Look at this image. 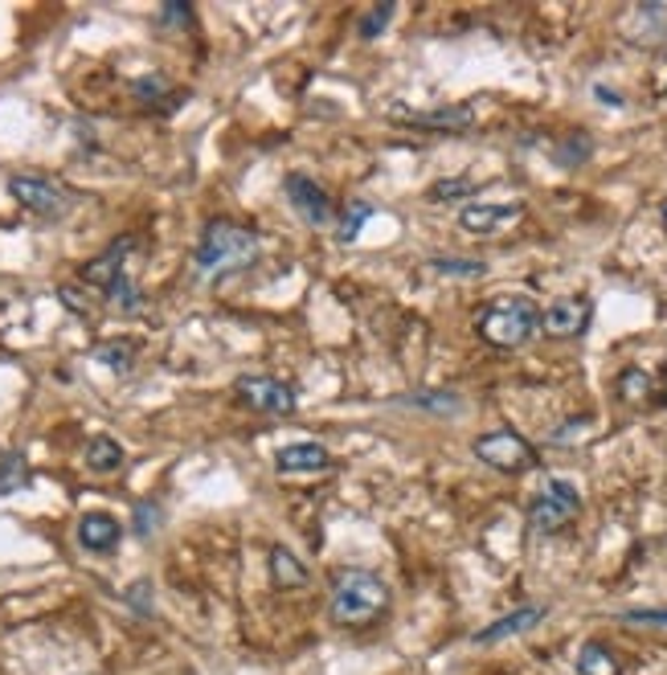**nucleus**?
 <instances>
[{
    "label": "nucleus",
    "mask_w": 667,
    "mask_h": 675,
    "mask_svg": "<svg viewBox=\"0 0 667 675\" xmlns=\"http://www.w3.org/2000/svg\"><path fill=\"white\" fill-rule=\"evenodd\" d=\"M385 606H390V586L373 569H340L332 577L328 610L340 627H369L385 614Z\"/></svg>",
    "instance_id": "1"
},
{
    "label": "nucleus",
    "mask_w": 667,
    "mask_h": 675,
    "mask_svg": "<svg viewBox=\"0 0 667 675\" xmlns=\"http://www.w3.org/2000/svg\"><path fill=\"white\" fill-rule=\"evenodd\" d=\"M254 259H259V238L238 221H209L201 242H197V254H193L201 274L238 271V266H250Z\"/></svg>",
    "instance_id": "2"
},
{
    "label": "nucleus",
    "mask_w": 667,
    "mask_h": 675,
    "mask_svg": "<svg viewBox=\"0 0 667 675\" xmlns=\"http://www.w3.org/2000/svg\"><path fill=\"white\" fill-rule=\"evenodd\" d=\"M537 328H540L537 303L521 300V295H509V300L488 303V307L479 312V319H475V331L492 348H521Z\"/></svg>",
    "instance_id": "3"
},
{
    "label": "nucleus",
    "mask_w": 667,
    "mask_h": 675,
    "mask_svg": "<svg viewBox=\"0 0 667 675\" xmlns=\"http://www.w3.org/2000/svg\"><path fill=\"white\" fill-rule=\"evenodd\" d=\"M471 450L479 455V462H488L492 471H504V475H521L537 467V446L528 443V438H521L516 431L479 434Z\"/></svg>",
    "instance_id": "4"
},
{
    "label": "nucleus",
    "mask_w": 667,
    "mask_h": 675,
    "mask_svg": "<svg viewBox=\"0 0 667 675\" xmlns=\"http://www.w3.org/2000/svg\"><path fill=\"white\" fill-rule=\"evenodd\" d=\"M581 512V496L569 479H549L545 491L528 503V524L537 532H561L569 529V520H578Z\"/></svg>",
    "instance_id": "5"
},
{
    "label": "nucleus",
    "mask_w": 667,
    "mask_h": 675,
    "mask_svg": "<svg viewBox=\"0 0 667 675\" xmlns=\"http://www.w3.org/2000/svg\"><path fill=\"white\" fill-rule=\"evenodd\" d=\"M283 188H287L291 209L299 214V221H304V226H311V230H324V226H332V217H336L332 197H328V193H324V188H319L311 176L291 173L287 181H283Z\"/></svg>",
    "instance_id": "6"
},
{
    "label": "nucleus",
    "mask_w": 667,
    "mask_h": 675,
    "mask_svg": "<svg viewBox=\"0 0 667 675\" xmlns=\"http://www.w3.org/2000/svg\"><path fill=\"white\" fill-rule=\"evenodd\" d=\"M9 193L37 217H62L70 209V193L62 185H54V181H45V176H13Z\"/></svg>",
    "instance_id": "7"
},
{
    "label": "nucleus",
    "mask_w": 667,
    "mask_h": 675,
    "mask_svg": "<svg viewBox=\"0 0 667 675\" xmlns=\"http://www.w3.org/2000/svg\"><path fill=\"white\" fill-rule=\"evenodd\" d=\"M238 398L250 405V410H259V414H278L287 417L295 414V389L287 381H278V377H242L238 381Z\"/></svg>",
    "instance_id": "8"
},
{
    "label": "nucleus",
    "mask_w": 667,
    "mask_h": 675,
    "mask_svg": "<svg viewBox=\"0 0 667 675\" xmlns=\"http://www.w3.org/2000/svg\"><path fill=\"white\" fill-rule=\"evenodd\" d=\"M590 319H594L590 300L566 295V300L549 303V307L540 312V331L553 336V340H573V336H581V331L590 328Z\"/></svg>",
    "instance_id": "9"
},
{
    "label": "nucleus",
    "mask_w": 667,
    "mask_h": 675,
    "mask_svg": "<svg viewBox=\"0 0 667 675\" xmlns=\"http://www.w3.org/2000/svg\"><path fill=\"white\" fill-rule=\"evenodd\" d=\"M626 42L643 45V50H655V45L667 42V9L664 4H635L623 21Z\"/></svg>",
    "instance_id": "10"
},
{
    "label": "nucleus",
    "mask_w": 667,
    "mask_h": 675,
    "mask_svg": "<svg viewBox=\"0 0 667 675\" xmlns=\"http://www.w3.org/2000/svg\"><path fill=\"white\" fill-rule=\"evenodd\" d=\"M131 250H135V238H119V242H111V246H107V250L99 254V259L83 266V279H87V283H95V287L107 291L111 283H116V279H123V274H128Z\"/></svg>",
    "instance_id": "11"
},
{
    "label": "nucleus",
    "mask_w": 667,
    "mask_h": 675,
    "mask_svg": "<svg viewBox=\"0 0 667 675\" xmlns=\"http://www.w3.org/2000/svg\"><path fill=\"white\" fill-rule=\"evenodd\" d=\"M524 205H467L463 214H459V226L467 233H479V238H488V233H500L509 230L512 221H521Z\"/></svg>",
    "instance_id": "12"
},
{
    "label": "nucleus",
    "mask_w": 667,
    "mask_h": 675,
    "mask_svg": "<svg viewBox=\"0 0 667 675\" xmlns=\"http://www.w3.org/2000/svg\"><path fill=\"white\" fill-rule=\"evenodd\" d=\"M275 467H278V475H316V471H328V467H332V455H328V446L324 443H291L278 450Z\"/></svg>",
    "instance_id": "13"
},
{
    "label": "nucleus",
    "mask_w": 667,
    "mask_h": 675,
    "mask_svg": "<svg viewBox=\"0 0 667 675\" xmlns=\"http://www.w3.org/2000/svg\"><path fill=\"white\" fill-rule=\"evenodd\" d=\"M119 536H123V529L107 512H90V516L78 520V545L87 548V553H111L119 545Z\"/></svg>",
    "instance_id": "14"
},
{
    "label": "nucleus",
    "mask_w": 667,
    "mask_h": 675,
    "mask_svg": "<svg viewBox=\"0 0 667 675\" xmlns=\"http://www.w3.org/2000/svg\"><path fill=\"white\" fill-rule=\"evenodd\" d=\"M540 606H521V610H512V614H504V618H495L492 627H483V631L475 634V643L479 646H488V643H504V639H516V634H524V631H533L540 622Z\"/></svg>",
    "instance_id": "15"
},
{
    "label": "nucleus",
    "mask_w": 667,
    "mask_h": 675,
    "mask_svg": "<svg viewBox=\"0 0 667 675\" xmlns=\"http://www.w3.org/2000/svg\"><path fill=\"white\" fill-rule=\"evenodd\" d=\"M135 102L140 107H147V111H173L176 107V90L168 78H160V74H147V78H140L135 83Z\"/></svg>",
    "instance_id": "16"
},
{
    "label": "nucleus",
    "mask_w": 667,
    "mask_h": 675,
    "mask_svg": "<svg viewBox=\"0 0 667 675\" xmlns=\"http://www.w3.org/2000/svg\"><path fill=\"white\" fill-rule=\"evenodd\" d=\"M614 389H619V402L623 405H647L655 398V377L647 369H623Z\"/></svg>",
    "instance_id": "17"
},
{
    "label": "nucleus",
    "mask_w": 667,
    "mask_h": 675,
    "mask_svg": "<svg viewBox=\"0 0 667 675\" xmlns=\"http://www.w3.org/2000/svg\"><path fill=\"white\" fill-rule=\"evenodd\" d=\"M578 675H623V663L606 643H586L578 651Z\"/></svg>",
    "instance_id": "18"
},
{
    "label": "nucleus",
    "mask_w": 667,
    "mask_h": 675,
    "mask_svg": "<svg viewBox=\"0 0 667 675\" xmlns=\"http://www.w3.org/2000/svg\"><path fill=\"white\" fill-rule=\"evenodd\" d=\"M271 577L278 589H304L307 586V569L299 565V557L291 548H271Z\"/></svg>",
    "instance_id": "19"
},
{
    "label": "nucleus",
    "mask_w": 667,
    "mask_h": 675,
    "mask_svg": "<svg viewBox=\"0 0 667 675\" xmlns=\"http://www.w3.org/2000/svg\"><path fill=\"white\" fill-rule=\"evenodd\" d=\"M87 467L99 475H111L123 467V446L116 443V438H107V434H99V438H90L87 443Z\"/></svg>",
    "instance_id": "20"
},
{
    "label": "nucleus",
    "mask_w": 667,
    "mask_h": 675,
    "mask_svg": "<svg viewBox=\"0 0 667 675\" xmlns=\"http://www.w3.org/2000/svg\"><path fill=\"white\" fill-rule=\"evenodd\" d=\"M471 119H475L471 107H447V111L414 116V123H426V128H435V131H463V128H471Z\"/></svg>",
    "instance_id": "21"
},
{
    "label": "nucleus",
    "mask_w": 667,
    "mask_h": 675,
    "mask_svg": "<svg viewBox=\"0 0 667 675\" xmlns=\"http://www.w3.org/2000/svg\"><path fill=\"white\" fill-rule=\"evenodd\" d=\"M95 357H99L107 369H119V373H128L131 357H135V340H107V345L95 348Z\"/></svg>",
    "instance_id": "22"
},
{
    "label": "nucleus",
    "mask_w": 667,
    "mask_h": 675,
    "mask_svg": "<svg viewBox=\"0 0 667 675\" xmlns=\"http://www.w3.org/2000/svg\"><path fill=\"white\" fill-rule=\"evenodd\" d=\"M107 300L116 303L119 312H140V307H144V295L135 291V283H131V274H123V279H116V283L107 287Z\"/></svg>",
    "instance_id": "23"
},
{
    "label": "nucleus",
    "mask_w": 667,
    "mask_h": 675,
    "mask_svg": "<svg viewBox=\"0 0 667 675\" xmlns=\"http://www.w3.org/2000/svg\"><path fill=\"white\" fill-rule=\"evenodd\" d=\"M393 13H397L393 4H373V9H369V13L361 17V25H357L364 42H373V37H381V33H385V25H390V21H393Z\"/></svg>",
    "instance_id": "24"
},
{
    "label": "nucleus",
    "mask_w": 667,
    "mask_h": 675,
    "mask_svg": "<svg viewBox=\"0 0 667 675\" xmlns=\"http://www.w3.org/2000/svg\"><path fill=\"white\" fill-rule=\"evenodd\" d=\"M25 459H21V455H4V459H0V496H4V491H17V488H25Z\"/></svg>",
    "instance_id": "25"
},
{
    "label": "nucleus",
    "mask_w": 667,
    "mask_h": 675,
    "mask_svg": "<svg viewBox=\"0 0 667 675\" xmlns=\"http://www.w3.org/2000/svg\"><path fill=\"white\" fill-rule=\"evenodd\" d=\"M373 217V205L369 202H352L349 214H345V226H340V242H357L361 238V226Z\"/></svg>",
    "instance_id": "26"
},
{
    "label": "nucleus",
    "mask_w": 667,
    "mask_h": 675,
    "mask_svg": "<svg viewBox=\"0 0 667 675\" xmlns=\"http://www.w3.org/2000/svg\"><path fill=\"white\" fill-rule=\"evenodd\" d=\"M430 271L450 274V279H479V274H488V266H483V262H463V259H435L430 262Z\"/></svg>",
    "instance_id": "27"
},
{
    "label": "nucleus",
    "mask_w": 667,
    "mask_h": 675,
    "mask_svg": "<svg viewBox=\"0 0 667 675\" xmlns=\"http://www.w3.org/2000/svg\"><path fill=\"white\" fill-rule=\"evenodd\" d=\"M406 405L438 410V414H455V410H459V398H450V393H414V398H406Z\"/></svg>",
    "instance_id": "28"
},
{
    "label": "nucleus",
    "mask_w": 667,
    "mask_h": 675,
    "mask_svg": "<svg viewBox=\"0 0 667 675\" xmlns=\"http://www.w3.org/2000/svg\"><path fill=\"white\" fill-rule=\"evenodd\" d=\"M467 193H471L467 181H438V185L430 188V202H459Z\"/></svg>",
    "instance_id": "29"
},
{
    "label": "nucleus",
    "mask_w": 667,
    "mask_h": 675,
    "mask_svg": "<svg viewBox=\"0 0 667 675\" xmlns=\"http://www.w3.org/2000/svg\"><path fill=\"white\" fill-rule=\"evenodd\" d=\"M156 524H160V508H156V503H140V508H135V532H140V536H147V532H156Z\"/></svg>",
    "instance_id": "30"
},
{
    "label": "nucleus",
    "mask_w": 667,
    "mask_h": 675,
    "mask_svg": "<svg viewBox=\"0 0 667 675\" xmlns=\"http://www.w3.org/2000/svg\"><path fill=\"white\" fill-rule=\"evenodd\" d=\"M623 622H635V627H667V610H626Z\"/></svg>",
    "instance_id": "31"
},
{
    "label": "nucleus",
    "mask_w": 667,
    "mask_h": 675,
    "mask_svg": "<svg viewBox=\"0 0 667 675\" xmlns=\"http://www.w3.org/2000/svg\"><path fill=\"white\" fill-rule=\"evenodd\" d=\"M581 434H594V417H573L566 431L553 434V443H569V438H581Z\"/></svg>",
    "instance_id": "32"
},
{
    "label": "nucleus",
    "mask_w": 667,
    "mask_h": 675,
    "mask_svg": "<svg viewBox=\"0 0 667 675\" xmlns=\"http://www.w3.org/2000/svg\"><path fill=\"white\" fill-rule=\"evenodd\" d=\"M160 21H168V25H189L193 9L189 4H160Z\"/></svg>",
    "instance_id": "33"
},
{
    "label": "nucleus",
    "mask_w": 667,
    "mask_h": 675,
    "mask_svg": "<svg viewBox=\"0 0 667 675\" xmlns=\"http://www.w3.org/2000/svg\"><path fill=\"white\" fill-rule=\"evenodd\" d=\"M659 221H664V230H667V202H664V209H659Z\"/></svg>",
    "instance_id": "34"
}]
</instances>
